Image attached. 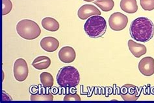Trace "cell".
<instances>
[{
  "instance_id": "obj_5",
  "label": "cell",
  "mask_w": 154,
  "mask_h": 103,
  "mask_svg": "<svg viewBox=\"0 0 154 103\" xmlns=\"http://www.w3.org/2000/svg\"><path fill=\"white\" fill-rule=\"evenodd\" d=\"M128 23L127 16L121 12H115L109 18V25L112 30L120 31L124 29Z\"/></svg>"
},
{
  "instance_id": "obj_11",
  "label": "cell",
  "mask_w": 154,
  "mask_h": 103,
  "mask_svg": "<svg viewBox=\"0 0 154 103\" xmlns=\"http://www.w3.org/2000/svg\"><path fill=\"white\" fill-rule=\"evenodd\" d=\"M40 47L46 52L52 53L55 51L59 47L58 40L52 36H46L40 41Z\"/></svg>"
},
{
  "instance_id": "obj_12",
  "label": "cell",
  "mask_w": 154,
  "mask_h": 103,
  "mask_svg": "<svg viewBox=\"0 0 154 103\" xmlns=\"http://www.w3.org/2000/svg\"><path fill=\"white\" fill-rule=\"evenodd\" d=\"M128 46L131 54L136 58H140L146 53L147 49L143 44H138L132 40H129Z\"/></svg>"
},
{
  "instance_id": "obj_16",
  "label": "cell",
  "mask_w": 154,
  "mask_h": 103,
  "mask_svg": "<svg viewBox=\"0 0 154 103\" xmlns=\"http://www.w3.org/2000/svg\"><path fill=\"white\" fill-rule=\"evenodd\" d=\"M31 101H53L54 96L50 93H35L31 94Z\"/></svg>"
},
{
  "instance_id": "obj_19",
  "label": "cell",
  "mask_w": 154,
  "mask_h": 103,
  "mask_svg": "<svg viewBox=\"0 0 154 103\" xmlns=\"http://www.w3.org/2000/svg\"><path fill=\"white\" fill-rule=\"evenodd\" d=\"M140 5L144 11H153L154 9V0H140Z\"/></svg>"
},
{
  "instance_id": "obj_6",
  "label": "cell",
  "mask_w": 154,
  "mask_h": 103,
  "mask_svg": "<svg viewBox=\"0 0 154 103\" xmlns=\"http://www.w3.org/2000/svg\"><path fill=\"white\" fill-rule=\"evenodd\" d=\"M14 77L18 82L26 80L29 75V68L27 62L23 59H18L15 61L13 68Z\"/></svg>"
},
{
  "instance_id": "obj_13",
  "label": "cell",
  "mask_w": 154,
  "mask_h": 103,
  "mask_svg": "<svg viewBox=\"0 0 154 103\" xmlns=\"http://www.w3.org/2000/svg\"><path fill=\"white\" fill-rule=\"evenodd\" d=\"M51 61L49 57L46 56H40L36 57L32 62V65L38 70L48 69L50 66Z\"/></svg>"
},
{
  "instance_id": "obj_7",
  "label": "cell",
  "mask_w": 154,
  "mask_h": 103,
  "mask_svg": "<svg viewBox=\"0 0 154 103\" xmlns=\"http://www.w3.org/2000/svg\"><path fill=\"white\" fill-rule=\"evenodd\" d=\"M140 92L137 86L127 84L121 88L120 95L125 101H135L140 97Z\"/></svg>"
},
{
  "instance_id": "obj_4",
  "label": "cell",
  "mask_w": 154,
  "mask_h": 103,
  "mask_svg": "<svg viewBox=\"0 0 154 103\" xmlns=\"http://www.w3.org/2000/svg\"><path fill=\"white\" fill-rule=\"evenodd\" d=\"M17 33L22 38L32 40L37 38L41 34L38 25L31 20H22L17 25Z\"/></svg>"
},
{
  "instance_id": "obj_8",
  "label": "cell",
  "mask_w": 154,
  "mask_h": 103,
  "mask_svg": "<svg viewBox=\"0 0 154 103\" xmlns=\"http://www.w3.org/2000/svg\"><path fill=\"white\" fill-rule=\"evenodd\" d=\"M138 68L140 73L146 77H150L154 74V59L151 56L144 57L139 63Z\"/></svg>"
},
{
  "instance_id": "obj_21",
  "label": "cell",
  "mask_w": 154,
  "mask_h": 103,
  "mask_svg": "<svg viewBox=\"0 0 154 103\" xmlns=\"http://www.w3.org/2000/svg\"><path fill=\"white\" fill-rule=\"evenodd\" d=\"M64 101H81L82 98L77 93H68L64 97Z\"/></svg>"
},
{
  "instance_id": "obj_14",
  "label": "cell",
  "mask_w": 154,
  "mask_h": 103,
  "mask_svg": "<svg viewBox=\"0 0 154 103\" xmlns=\"http://www.w3.org/2000/svg\"><path fill=\"white\" fill-rule=\"evenodd\" d=\"M121 9L128 14H133L138 11V5L136 0H121Z\"/></svg>"
},
{
  "instance_id": "obj_18",
  "label": "cell",
  "mask_w": 154,
  "mask_h": 103,
  "mask_svg": "<svg viewBox=\"0 0 154 103\" xmlns=\"http://www.w3.org/2000/svg\"><path fill=\"white\" fill-rule=\"evenodd\" d=\"M94 3L104 12L111 11L115 6V2L113 0H96L94 2Z\"/></svg>"
},
{
  "instance_id": "obj_2",
  "label": "cell",
  "mask_w": 154,
  "mask_h": 103,
  "mask_svg": "<svg viewBox=\"0 0 154 103\" xmlns=\"http://www.w3.org/2000/svg\"><path fill=\"white\" fill-rule=\"evenodd\" d=\"M57 82L62 88H75L79 84L80 75L74 66L68 65L59 69L57 75Z\"/></svg>"
},
{
  "instance_id": "obj_17",
  "label": "cell",
  "mask_w": 154,
  "mask_h": 103,
  "mask_svg": "<svg viewBox=\"0 0 154 103\" xmlns=\"http://www.w3.org/2000/svg\"><path fill=\"white\" fill-rule=\"evenodd\" d=\"M40 80L44 88H51L54 83V79L51 73L42 72L40 75Z\"/></svg>"
},
{
  "instance_id": "obj_23",
  "label": "cell",
  "mask_w": 154,
  "mask_h": 103,
  "mask_svg": "<svg viewBox=\"0 0 154 103\" xmlns=\"http://www.w3.org/2000/svg\"><path fill=\"white\" fill-rule=\"evenodd\" d=\"M83 1L87 2H94V0H83Z\"/></svg>"
},
{
  "instance_id": "obj_1",
  "label": "cell",
  "mask_w": 154,
  "mask_h": 103,
  "mask_svg": "<svg viewBox=\"0 0 154 103\" xmlns=\"http://www.w3.org/2000/svg\"><path fill=\"white\" fill-rule=\"evenodd\" d=\"M129 32L137 42H149L154 35V24L148 18L139 17L131 22Z\"/></svg>"
},
{
  "instance_id": "obj_3",
  "label": "cell",
  "mask_w": 154,
  "mask_h": 103,
  "mask_svg": "<svg viewBox=\"0 0 154 103\" xmlns=\"http://www.w3.org/2000/svg\"><path fill=\"white\" fill-rule=\"evenodd\" d=\"M84 31L90 38H101L107 31L106 20L101 16H92L85 23Z\"/></svg>"
},
{
  "instance_id": "obj_20",
  "label": "cell",
  "mask_w": 154,
  "mask_h": 103,
  "mask_svg": "<svg viewBox=\"0 0 154 103\" xmlns=\"http://www.w3.org/2000/svg\"><path fill=\"white\" fill-rule=\"evenodd\" d=\"M3 1V16H5L10 13L13 9V3L11 0H2Z\"/></svg>"
},
{
  "instance_id": "obj_9",
  "label": "cell",
  "mask_w": 154,
  "mask_h": 103,
  "mask_svg": "<svg viewBox=\"0 0 154 103\" xmlns=\"http://www.w3.org/2000/svg\"><path fill=\"white\" fill-rule=\"evenodd\" d=\"M101 14L102 13L98 8L92 5H83L79 8L78 11V17L83 20H87L92 16H100Z\"/></svg>"
},
{
  "instance_id": "obj_22",
  "label": "cell",
  "mask_w": 154,
  "mask_h": 103,
  "mask_svg": "<svg viewBox=\"0 0 154 103\" xmlns=\"http://www.w3.org/2000/svg\"><path fill=\"white\" fill-rule=\"evenodd\" d=\"M13 101L12 97L5 91H3L2 92V101Z\"/></svg>"
},
{
  "instance_id": "obj_15",
  "label": "cell",
  "mask_w": 154,
  "mask_h": 103,
  "mask_svg": "<svg viewBox=\"0 0 154 103\" xmlns=\"http://www.w3.org/2000/svg\"><path fill=\"white\" fill-rule=\"evenodd\" d=\"M41 23L44 29L51 32L57 31L60 27L59 22L55 18L51 17L44 18L42 20Z\"/></svg>"
},
{
  "instance_id": "obj_10",
  "label": "cell",
  "mask_w": 154,
  "mask_h": 103,
  "mask_svg": "<svg viewBox=\"0 0 154 103\" xmlns=\"http://www.w3.org/2000/svg\"><path fill=\"white\" fill-rule=\"evenodd\" d=\"M59 59L63 63H72L76 58L74 49L70 46L63 47L59 51Z\"/></svg>"
}]
</instances>
